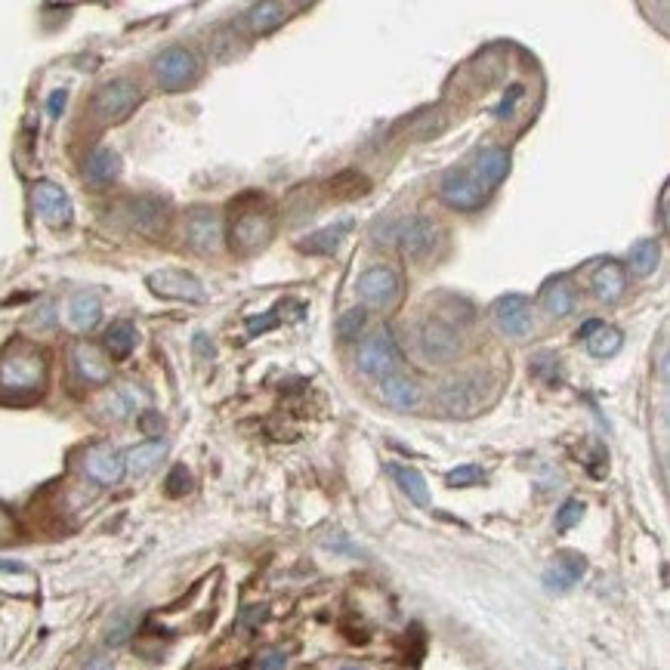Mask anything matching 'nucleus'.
<instances>
[{
  "label": "nucleus",
  "instance_id": "obj_1",
  "mask_svg": "<svg viewBox=\"0 0 670 670\" xmlns=\"http://www.w3.org/2000/svg\"><path fill=\"white\" fill-rule=\"evenodd\" d=\"M50 362L41 346L28 340L10 343L0 352V399L7 402H28L38 399L47 386Z\"/></svg>",
  "mask_w": 670,
  "mask_h": 670
},
{
  "label": "nucleus",
  "instance_id": "obj_2",
  "mask_svg": "<svg viewBox=\"0 0 670 670\" xmlns=\"http://www.w3.org/2000/svg\"><path fill=\"white\" fill-rule=\"evenodd\" d=\"M139 102H143V90H139V84H133L127 78H115V81L102 84L93 93L90 112L99 124H121L139 109Z\"/></svg>",
  "mask_w": 670,
  "mask_h": 670
},
{
  "label": "nucleus",
  "instance_id": "obj_3",
  "mask_svg": "<svg viewBox=\"0 0 670 670\" xmlns=\"http://www.w3.org/2000/svg\"><path fill=\"white\" fill-rule=\"evenodd\" d=\"M152 68H155V81H158L161 90H167V93H180V90L192 87V84L198 81V75H201V62H198V56H195L189 47H180V44L164 47V50L155 56Z\"/></svg>",
  "mask_w": 670,
  "mask_h": 670
},
{
  "label": "nucleus",
  "instance_id": "obj_4",
  "mask_svg": "<svg viewBox=\"0 0 670 670\" xmlns=\"http://www.w3.org/2000/svg\"><path fill=\"white\" fill-rule=\"evenodd\" d=\"M414 349L423 362L430 365H448L457 359L461 352V337L451 325H445L442 319H423L414 328Z\"/></svg>",
  "mask_w": 670,
  "mask_h": 670
},
{
  "label": "nucleus",
  "instance_id": "obj_5",
  "mask_svg": "<svg viewBox=\"0 0 670 670\" xmlns=\"http://www.w3.org/2000/svg\"><path fill=\"white\" fill-rule=\"evenodd\" d=\"M356 365L365 377H374V380H386L399 374V365H402V356H399V346L393 340L390 331H377L371 334L362 346H359V356H356Z\"/></svg>",
  "mask_w": 670,
  "mask_h": 670
},
{
  "label": "nucleus",
  "instance_id": "obj_6",
  "mask_svg": "<svg viewBox=\"0 0 670 670\" xmlns=\"http://www.w3.org/2000/svg\"><path fill=\"white\" fill-rule=\"evenodd\" d=\"M482 393H485L482 377H476V374L454 377L439 386L436 408L448 417H473L482 408Z\"/></svg>",
  "mask_w": 670,
  "mask_h": 670
},
{
  "label": "nucleus",
  "instance_id": "obj_7",
  "mask_svg": "<svg viewBox=\"0 0 670 670\" xmlns=\"http://www.w3.org/2000/svg\"><path fill=\"white\" fill-rule=\"evenodd\" d=\"M386 235H390V241L399 244L402 257L423 260V257H427L436 248L439 229H436V223L430 217H405L399 223L386 226Z\"/></svg>",
  "mask_w": 670,
  "mask_h": 670
},
{
  "label": "nucleus",
  "instance_id": "obj_8",
  "mask_svg": "<svg viewBox=\"0 0 670 670\" xmlns=\"http://www.w3.org/2000/svg\"><path fill=\"white\" fill-rule=\"evenodd\" d=\"M121 220L130 232L155 238L167 229V204L155 195H133L121 204Z\"/></svg>",
  "mask_w": 670,
  "mask_h": 670
},
{
  "label": "nucleus",
  "instance_id": "obj_9",
  "mask_svg": "<svg viewBox=\"0 0 670 670\" xmlns=\"http://www.w3.org/2000/svg\"><path fill=\"white\" fill-rule=\"evenodd\" d=\"M356 294L362 297L365 306L374 309H393L396 300L402 297V278L396 269L390 266H371L359 275L356 281Z\"/></svg>",
  "mask_w": 670,
  "mask_h": 670
},
{
  "label": "nucleus",
  "instance_id": "obj_10",
  "mask_svg": "<svg viewBox=\"0 0 670 670\" xmlns=\"http://www.w3.org/2000/svg\"><path fill=\"white\" fill-rule=\"evenodd\" d=\"M275 235V217L269 210H244L232 220V248L238 254H254L260 248H266L269 238Z\"/></svg>",
  "mask_w": 670,
  "mask_h": 670
},
{
  "label": "nucleus",
  "instance_id": "obj_11",
  "mask_svg": "<svg viewBox=\"0 0 670 670\" xmlns=\"http://www.w3.org/2000/svg\"><path fill=\"white\" fill-rule=\"evenodd\" d=\"M146 285L155 297L164 300H183V303H201L207 297L201 278H195L186 269H158L146 278Z\"/></svg>",
  "mask_w": 670,
  "mask_h": 670
},
{
  "label": "nucleus",
  "instance_id": "obj_12",
  "mask_svg": "<svg viewBox=\"0 0 670 670\" xmlns=\"http://www.w3.org/2000/svg\"><path fill=\"white\" fill-rule=\"evenodd\" d=\"M439 198L454 210H479L485 204L488 192L476 183V176L470 173V167H454L442 176Z\"/></svg>",
  "mask_w": 670,
  "mask_h": 670
},
{
  "label": "nucleus",
  "instance_id": "obj_13",
  "mask_svg": "<svg viewBox=\"0 0 670 670\" xmlns=\"http://www.w3.org/2000/svg\"><path fill=\"white\" fill-rule=\"evenodd\" d=\"M186 244L195 254H217L223 248V220L217 210L195 207L186 217Z\"/></svg>",
  "mask_w": 670,
  "mask_h": 670
},
{
  "label": "nucleus",
  "instance_id": "obj_14",
  "mask_svg": "<svg viewBox=\"0 0 670 670\" xmlns=\"http://www.w3.org/2000/svg\"><path fill=\"white\" fill-rule=\"evenodd\" d=\"M31 204H34V210H38V217L53 229L72 223V198H68V192L56 183L44 180V183L34 186Z\"/></svg>",
  "mask_w": 670,
  "mask_h": 670
},
{
  "label": "nucleus",
  "instance_id": "obj_15",
  "mask_svg": "<svg viewBox=\"0 0 670 670\" xmlns=\"http://www.w3.org/2000/svg\"><path fill=\"white\" fill-rule=\"evenodd\" d=\"M491 319H495L501 334L525 337L532 331V303H528L522 294H507L491 306Z\"/></svg>",
  "mask_w": 670,
  "mask_h": 670
},
{
  "label": "nucleus",
  "instance_id": "obj_16",
  "mask_svg": "<svg viewBox=\"0 0 670 670\" xmlns=\"http://www.w3.org/2000/svg\"><path fill=\"white\" fill-rule=\"evenodd\" d=\"M84 473L96 485H118L124 479V454L112 445H93L84 454Z\"/></svg>",
  "mask_w": 670,
  "mask_h": 670
},
{
  "label": "nucleus",
  "instance_id": "obj_17",
  "mask_svg": "<svg viewBox=\"0 0 670 670\" xmlns=\"http://www.w3.org/2000/svg\"><path fill=\"white\" fill-rule=\"evenodd\" d=\"M584 572H587V559L581 553H572V550L556 553L553 562L547 566V572H544V587L550 593H566L581 581Z\"/></svg>",
  "mask_w": 670,
  "mask_h": 670
},
{
  "label": "nucleus",
  "instance_id": "obj_18",
  "mask_svg": "<svg viewBox=\"0 0 670 670\" xmlns=\"http://www.w3.org/2000/svg\"><path fill=\"white\" fill-rule=\"evenodd\" d=\"M470 173L476 176V183H479L485 192H491L495 186H501V183H504V176L510 173V155H507L504 149H498V146H488V149L476 152Z\"/></svg>",
  "mask_w": 670,
  "mask_h": 670
},
{
  "label": "nucleus",
  "instance_id": "obj_19",
  "mask_svg": "<svg viewBox=\"0 0 670 670\" xmlns=\"http://www.w3.org/2000/svg\"><path fill=\"white\" fill-rule=\"evenodd\" d=\"M590 291H593V297L599 303H615V300H621L624 291H627V272H624V266L615 263V260L599 263L593 269V275H590Z\"/></svg>",
  "mask_w": 670,
  "mask_h": 670
},
{
  "label": "nucleus",
  "instance_id": "obj_20",
  "mask_svg": "<svg viewBox=\"0 0 670 670\" xmlns=\"http://www.w3.org/2000/svg\"><path fill=\"white\" fill-rule=\"evenodd\" d=\"M121 176V155L109 146H99L87 155L84 161V180L87 186L93 189H102V186H112Z\"/></svg>",
  "mask_w": 670,
  "mask_h": 670
},
{
  "label": "nucleus",
  "instance_id": "obj_21",
  "mask_svg": "<svg viewBox=\"0 0 670 670\" xmlns=\"http://www.w3.org/2000/svg\"><path fill=\"white\" fill-rule=\"evenodd\" d=\"M102 319V300L93 291H78L68 297L65 303V322L72 331L84 334L90 328H96V322Z\"/></svg>",
  "mask_w": 670,
  "mask_h": 670
},
{
  "label": "nucleus",
  "instance_id": "obj_22",
  "mask_svg": "<svg viewBox=\"0 0 670 670\" xmlns=\"http://www.w3.org/2000/svg\"><path fill=\"white\" fill-rule=\"evenodd\" d=\"M72 368L87 383H109V377H112L109 359L102 356V349H96L90 343H75L72 346Z\"/></svg>",
  "mask_w": 670,
  "mask_h": 670
},
{
  "label": "nucleus",
  "instance_id": "obj_23",
  "mask_svg": "<svg viewBox=\"0 0 670 670\" xmlns=\"http://www.w3.org/2000/svg\"><path fill=\"white\" fill-rule=\"evenodd\" d=\"M380 396H383L386 405H393L399 411H411V408H417L423 402L420 383L405 377V374H393V377L380 380Z\"/></svg>",
  "mask_w": 670,
  "mask_h": 670
},
{
  "label": "nucleus",
  "instance_id": "obj_24",
  "mask_svg": "<svg viewBox=\"0 0 670 670\" xmlns=\"http://www.w3.org/2000/svg\"><path fill=\"white\" fill-rule=\"evenodd\" d=\"M578 337H584L587 352H590V356H596V359H609V356H615V352L621 349V343H624L621 331L612 328V325H606V322H587V325L578 331Z\"/></svg>",
  "mask_w": 670,
  "mask_h": 670
},
{
  "label": "nucleus",
  "instance_id": "obj_25",
  "mask_svg": "<svg viewBox=\"0 0 670 670\" xmlns=\"http://www.w3.org/2000/svg\"><path fill=\"white\" fill-rule=\"evenodd\" d=\"M143 405H146V393L139 390V386H133V383H121V386H115L109 396H105L102 411H105V417H112V420H127V417L139 414V408H143Z\"/></svg>",
  "mask_w": 670,
  "mask_h": 670
},
{
  "label": "nucleus",
  "instance_id": "obj_26",
  "mask_svg": "<svg viewBox=\"0 0 670 670\" xmlns=\"http://www.w3.org/2000/svg\"><path fill=\"white\" fill-rule=\"evenodd\" d=\"M167 454V442L164 439H149V442H139L133 445L127 454H124V470L130 476H146L152 473Z\"/></svg>",
  "mask_w": 670,
  "mask_h": 670
},
{
  "label": "nucleus",
  "instance_id": "obj_27",
  "mask_svg": "<svg viewBox=\"0 0 670 670\" xmlns=\"http://www.w3.org/2000/svg\"><path fill=\"white\" fill-rule=\"evenodd\" d=\"M575 303H578V291L569 278H553L541 294V306L547 315H553V319H566V315H572Z\"/></svg>",
  "mask_w": 670,
  "mask_h": 670
},
{
  "label": "nucleus",
  "instance_id": "obj_28",
  "mask_svg": "<svg viewBox=\"0 0 670 670\" xmlns=\"http://www.w3.org/2000/svg\"><path fill=\"white\" fill-rule=\"evenodd\" d=\"M349 229H352L349 220H337V223H331V226H325L319 232H309L306 238H300L297 248L303 254H334L343 244V238L349 235Z\"/></svg>",
  "mask_w": 670,
  "mask_h": 670
},
{
  "label": "nucleus",
  "instance_id": "obj_29",
  "mask_svg": "<svg viewBox=\"0 0 670 670\" xmlns=\"http://www.w3.org/2000/svg\"><path fill=\"white\" fill-rule=\"evenodd\" d=\"M136 340H139V334H136V328L130 322H115L102 337L105 356H109L112 362H124L130 352L136 349Z\"/></svg>",
  "mask_w": 670,
  "mask_h": 670
},
{
  "label": "nucleus",
  "instance_id": "obj_30",
  "mask_svg": "<svg viewBox=\"0 0 670 670\" xmlns=\"http://www.w3.org/2000/svg\"><path fill=\"white\" fill-rule=\"evenodd\" d=\"M386 470H390V476L396 479V485L405 491L411 504H417V507H430V488H427V479H423L414 467L390 464Z\"/></svg>",
  "mask_w": 670,
  "mask_h": 670
},
{
  "label": "nucleus",
  "instance_id": "obj_31",
  "mask_svg": "<svg viewBox=\"0 0 670 670\" xmlns=\"http://www.w3.org/2000/svg\"><path fill=\"white\" fill-rule=\"evenodd\" d=\"M288 13H291V10H288L285 4H275V0H263V4H254V7L248 10L244 22L251 25V31L266 34V31H275L278 25H285Z\"/></svg>",
  "mask_w": 670,
  "mask_h": 670
},
{
  "label": "nucleus",
  "instance_id": "obj_32",
  "mask_svg": "<svg viewBox=\"0 0 670 670\" xmlns=\"http://www.w3.org/2000/svg\"><path fill=\"white\" fill-rule=\"evenodd\" d=\"M658 260H661V248L655 238H640L630 248V272L637 278H649L658 269Z\"/></svg>",
  "mask_w": 670,
  "mask_h": 670
},
{
  "label": "nucleus",
  "instance_id": "obj_33",
  "mask_svg": "<svg viewBox=\"0 0 670 670\" xmlns=\"http://www.w3.org/2000/svg\"><path fill=\"white\" fill-rule=\"evenodd\" d=\"M334 328H337V337H340L343 343L359 340V337L365 334V328H368V312H365L362 306H352V309L340 312V319H337Z\"/></svg>",
  "mask_w": 670,
  "mask_h": 670
},
{
  "label": "nucleus",
  "instance_id": "obj_34",
  "mask_svg": "<svg viewBox=\"0 0 670 670\" xmlns=\"http://www.w3.org/2000/svg\"><path fill=\"white\" fill-rule=\"evenodd\" d=\"M133 627H136V615L133 612L115 615L112 624H109V630H105V643H109V646H121L130 637V633H133Z\"/></svg>",
  "mask_w": 670,
  "mask_h": 670
},
{
  "label": "nucleus",
  "instance_id": "obj_35",
  "mask_svg": "<svg viewBox=\"0 0 670 670\" xmlns=\"http://www.w3.org/2000/svg\"><path fill=\"white\" fill-rule=\"evenodd\" d=\"M482 479H485V470L476 467V464H464V467H457L445 476V482L451 488H470V485H479Z\"/></svg>",
  "mask_w": 670,
  "mask_h": 670
},
{
  "label": "nucleus",
  "instance_id": "obj_36",
  "mask_svg": "<svg viewBox=\"0 0 670 670\" xmlns=\"http://www.w3.org/2000/svg\"><path fill=\"white\" fill-rule=\"evenodd\" d=\"M584 516V504L581 501H566L562 510L556 513V532H569L572 525H578Z\"/></svg>",
  "mask_w": 670,
  "mask_h": 670
},
{
  "label": "nucleus",
  "instance_id": "obj_37",
  "mask_svg": "<svg viewBox=\"0 0 670 670\" xmlns=\"http://www.w3.org/2000/svg\"><path fill=\"white\" fill-rule=\"evenodd\" d=\"M192 488V476H189V470L180 464V467H173L170 470V476H167V495L170 498H180V495H186V491Z\"/></svg>",
  "mask_w": 670,
  "mask_h": 670
},
{
  "label": "nucleus",
  "instance_id": "obj_38",
  "mask_svg": "<svg viewBox=\"0 0 670 670\" xmlns=\"http://www.w3.org/2000/svg\"><path fill=\"white\" fill-rule=\"evenodd\" d=\"M522 96H525V87H522V84H513V87L507 90V96L501 99V105L495 109V115H498V118H510V115L516 112V105H519Z\"/></svg>",
  "mask_w": 670,
  "mask_h": 670
},
{
  "label": "nucleus",
  "instance_id": "obj_39",
  "mask_svg": "<svg viewBox=\"0 0 670 670\" xmlns=\"http://www.w3.org/2000/svg\"><path fill=\"white\" fill-rule=\"evenodd\" d=\"M285 664H288L285 652H281V649H269V652L260 655L257 670H285Z\"/></svg>",
  "mask_w": 670,
  "mask_h": 670
},
{
  "label": "nucleus",
  "instance_id": "obj_40",
  "mask_svg": "<svg viewBox=\"0 0 670 670\" xmlns=\"http://www.w3.org/2000/svg\"><path fill=\"white\" fill-rule=\"evenodd\" d=\"M65 102H68V90H53L50 96H47V115L56 121V118H62V112H65Z\"/></svg>",
  "mask_w": 670,
  "mask_h": 670
},
{
  "label": "nucleus",
  "instance_id": "obj_41",
  "mask_svg": "<svg viewBox=\"0 0 670 670\" xmlns=\"http://www.w3.org/2000/svg\"><path fill=\"white\" fill-rule=\"evenodd\" d=\"M13 538H16V519L10 516V510L0 507V544L13 541Z\"/></svg>",
  "mask_w": 670,
  "mask_h": 670
},
{
  "label": "nucleus",
  "instance_id": "obj_42",
  "mask_svg": "<svg viewBox=\"0 0 670 670\" xmlns=\"http://www.w3.org/2000/svg\"><path fill=\"white\" fill-rule=\"evenodd\" d=\"M275 325H278L275 315H266V319H251V322H248V331H251V337H257V334H263V331H269V328H275Z\"/></svg>",
  "mask_w": 670,
  "mask_h": 670
},
{
  "label": "nucleus",
  "instance_id": "obj_43",
  "mask_svg": "<svg viewBox=\"0 0 670 670\" xmlns=\"http://www.w3.org/2000/svg\"><path fill=\"white\" fill-rule=\"evenodd\" d=\"M56 322V306L53 303H47L44 309H41V315H34V325H41V328H47V325H53Z\"/></svg>",
  "mask_w": 670,
  "mask_h": 670
},
{
  "label": "nucleus",
  "instance_id": "obj_44",
  "mask_svg": "<svg viewBox=\"0 0 670 670\" xmlns=\"http://www.w3.org/2000/svg\"><path fill=\"white\" fill-rule=\"evenodd\" d=\"M195 352H201L204 359H214V346H207L204 334H198V337H195Z\"/></svg>",
  "mask_w": 670,
  "mask_h": 670
},
{
  "label": "nucleus",
  "instance_id": "obj_45",
  "mask_svg": "<svg viewBox=\"0 0 670 670\" xmlns=\"http://www.w3.org/2000/svg\"><path fill=\"white\" fill-rule=\"evenodd\" d=\"M84 670H112V661H109V658H102V655H96V658L87 661Z\"/></svg>",
  "mask_w": 670,
  "mask_h": 670
},
{
  "label": "nucleus",
  "instance_id": "obj_46",
  "mask_svg": "<svg viewBox=\"0 0 670 670\" xmlns=\"http://www.w3.org/2000/svg\"><path fill=\"white\" fill-rule=\"evenodd\" d=\"M667 195H670V192H667V186H664V189H661V201H658V210H661L658 217H661V226H664V229H667Z\"/></svg>",
  "mask_w": 670,
  "mask_h": 670
},
{
  "label": "nucleus",
  "instance_id": "obj_47",
  "mask_svg": "<svg viewBox=\"0 0 670 670\" xmlns=\"http://www.w3.org/2000/svg\"><path fill=\"white\" fill-rule=\"evenodd\" d=\"M0 572H10V575H22L25 566H19V562H0Z\"/></svg>",
  "mask_w": 670,
  "mask_h": 670
},
{
  "label": "nucleus",
  "instance_id": "obj_48",
  "mask_svg": "<svg viewBox=\"0 0 670 670\" xmlns=\"http://www.w3.org/2000/svg\"><path fill=\"white\" fill-rule=\"evenodd\" d=\"M340 670H362V667H340Z\"/></svg>",
  "mask_w": 670,
  "mask_h": 670
}]
</instances>
